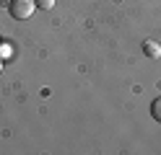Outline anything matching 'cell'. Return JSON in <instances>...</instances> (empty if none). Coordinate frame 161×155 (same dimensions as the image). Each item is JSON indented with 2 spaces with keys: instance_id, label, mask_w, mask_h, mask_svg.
<instances>
[{
  "instance_id": "2",
  "label": "cell",
  "mask_w": 161,
  "mask_h": 155,
  "mask_svg": "<svg viewBox=\"0 0 161 155\" xmlns=\"http://www.w3.org/2000/svg\"><path fill=\"white\" fill-rule=\"evenodd\" d=\"M146 54H148V57H158V54H161V49H158L156 41H146Z\"/></svg>"
},
{
  "instance_id": "1",
  "label": "cell",
  "mask_w": 161,
  "mask_h": 155,
  "mask_svg": "<svg viewBox=\"0 0 161 155\" xmlns=\"http://www.w3.org/2000/svg\"><path fill=\"white\" fill-rule=\"evenodd\" d=\"M36 10V0H11V16L24 21V18H31Z\"/></svg>"
},
{
  "instance_id": "5",
  "label": "cell",
  "mask_w": 161,
  "mask_h": 155,
  "mask_svg": "<svg viewBox=\"0 0 161 155\" xmlns=\"http://www.w3.org/2000/svg\"><path fill=\"white\" fill-rule=\"evenodd\" d=\"M0 72H3V62H0Z\"/></svg>"
},
{
  "instance_id": "3",
  "label": "cell",
  "mask_w": 161,
  "mask_h": 155,
  "mask_svg": "<svg viewBox=\"0 0 161 155\" xmlns=\"http://www.w3.org/2000/svg\"><path fill=\"white\" fill-rule=\"evenodd\" d=\"M151 114H153L156 121H161V98H156L153 103H151Z\"/></svg>"
},
{
  "instance_id": "4",
  "label": "cell",
  "mask_w": 161,
  "mask_h": 155,
  "mask_svg": "<svg viewBox=\"0 0 161 155\" xmlns=\"http://www.w3.org/2000/svg\"><path fill=\"white\" fill-rule=\"evenodd\" d=\"M36 5L42 8V10H49V8L55 5V0H36Z\"/></svg>"
}]
</instances>
